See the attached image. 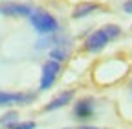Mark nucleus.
Masks as SVG:
<instances>
[{"instance_id":"f257e3e1","label":"nucleus","mask_w":132,"mask_h":129,"mask_svg":"<svg viewBox=\"0 0 132 129\" xmlns=\"http://www.w3.org/2000/svg\"><path fill=\"white\" fill-rule=\"evenodd\" d=\"M29 20L33 24V28H35L39 33L42 35H50V33H55L57 28H59V22L57 19L53 17V15H50L46 11H31L29 15Z\"/></svg>"},{"instance_id":"f03ea898","label":"nucleus","mask_w":132,"mask_h":129,"mask_svg":"<svg viewBox=\"0 0 132 129\" xmlns=\"http://www.w3.org/2000/svg\"><path fill=\"white\" fill-rule=\"evenodd\" d=\"M61 72V64L57 61H46L44 67H42V76H40V89L42 90H48L50 87H52L55 83V79Z\"/></svg>"},{"instance_id":"7ed1b4c3","label":"nucleus","mask_w":132,"mask_h":129,"mask_svg":"<svg viewBox=\"0 0 132 129\" xmlns=\"http://www.w3.org/2000/svg\"><path fill=\"white\" fill-rule=\"evenodd\" d=\"M108 42L110 41H108L106 33L103 31V28H101V30H97V31H94V33L88 35V39L85 41V48L90 54H95V52H101Z\"/></svg>"},{"instance_id":"20e7f679","label":"nucleus","mask_w":132,"mask_h":129,"mask_svg":"<svg viewBox=\"0 0 132 129\" xmlns=\"http://www.w3.org/2000/svg\"><path fill=\"white\" fill-rule=\"evenodd\" d=\"M0 13L2 15H9V17H29L31 9L26 4H19V2H6L0 6Z\"/></svg>"},{"instance_id":"39448f33","label":"nucleus","mask_w":132,"mask_h":129,"mask_svg":"<svg viewBox=\"0 0 132 129\" xmlns=\"http://www.w3.org/2000/svg\"><path fill=\"white\" fill-rule=\"evenodd\" d=\"M94 109H95V103L92 98H85V100H79L75 103V109H73V114L77 120H86L94 114Z\"/></svg>"},{"instance_id":"423d86ee","label":"nucleus","mask_w":132,"mask_h":129,"mask_svg":"<svg viewBox=\"0 0 132 129\" xmlns=\"http://www.w3.org/2000/svg\"><path fill=\"white\" fill-rule=\"evenodd\" d=\"M33 94H22V92H4L0 90V105H13V103H26V100H31Z\"/></svg>"},{"instance_id":"0eeeda50","label":"nucleus","mask_w":132,"mask_h":129,"mask_svg":"<svg viewBox=\"0 0 132 129\" xmlns=\"http://www.w3.org/2000/svg\"><path fill=\"white\" fill-rule=\"evenodd\" d=\"M73 96H75V92H73V90H64V92H61L59 96H55V98L50 102L44 109H46V111H55V109H61V107H64V105H68V103L73 100Z\"/></svg>"},{"instance_id":"6e6552de","label":"nucleus","mask_w":132,"mask_h":129,"mask_svg":"<svg viewBox=\"0 0 132 129\" xmlns=\"http://www.w3.org/2000/svg\"><path fill=\"white\" fill-rule=\"evenodd\" d=\"M97 9H99V6L95 2H81V4H77L73 8L72 19H82V17H86V15H90V13L97 11Z\"/></svg>"},{"instance_id":"1a4fd4ad","label":"nucleus","mask_w":132,"mask_h":129,"mask_svg":"<svg viewBox=\"0 0 132 129\" xmlns=\"http://www.w3.org/2000/svg\"><path fill=\"white\" fill-rule=\"evenodd\" d=\"M50 57H53L52 61H64L68 59V50H64V48H53L52 52H50Z\"/></svg>"},{"instance_id":"9d476101","label":"nucleus","mask_w":132,"mask_h":129,"mask_svg":"<svg viewBox=\"0 0 132 129\" xmlns=\"http://www.w3.org/2000/svg\"><path fill=\"white\" fill-rule=\"evenodd\" d=\"M103 31L106 33V37H108V41H112V39H116L119 33H121V30L116 26V24H108V26H105L103 28Z\"/></svg>"},{"instance_id":"9b49d317","label":"nucleus","mask_w":132,"mask_h":129,"mask_svg":"<svg viewBox=\"0 0 132 129\" xmlns=\"http://www.w3.org/2000/svg\"><path fill=\"white\" fill-rule=\"evenodd\" d=\"M6 127L7 129H35V122H13Z\"/></svg>"},{"instance_id":"f8f14e48","label":"nucleus","mask_w":132,"mask_h":129,"mask_svg":"<svg viewBox=\"0 0 132 129\" xmlns=\"http://www.w3.org/2000/svg\"><path fill=\"white\" fill-rule=\"evenodd\" d=\"M16 118H19V114H16L15 111H9V112H6V114L0 118V125H9V124L16 122Z\"/></svg>"},{"instance_id":"ddd939ff","label":"nucleus","mask_w":132,"mask_h":129,"mask_svg":"<svg viewBox=\"0 0 132 129\" xmlns=\"http://www.w3.org/2000/svg\"><path fill=\"white\" fill-rule=\"evenodd\" d=\"M123 9H125V13L132 15V0H127V2L123 4Z\"/></svg>"},{"instance_id":"4468645a","label":"nucleus","mask_w":132,"mask_h":129,"mask_svg":"<svg viewBox=\"0 0 132 129\" xmlns=\"http://www.w3.org/2000/svg\"><path fill=\"white\" fill-rule=\"evenodd\" d=\"M81 129H99V127H92V125H85V127H81Z\"/></svg>"}]
</instances>
